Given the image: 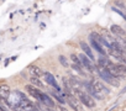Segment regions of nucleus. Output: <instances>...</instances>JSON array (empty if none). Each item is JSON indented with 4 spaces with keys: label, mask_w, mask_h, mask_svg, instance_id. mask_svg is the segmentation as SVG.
<instances>
[{
    "label": "nucleus",
    "mask_w": 126,
    "mask_h": 111,
    "mask_svg": "<svg viewBox=\"0 0 126 111\" xmlns=\"http://www.w3.org/2000/svg\"><path fill=\"white\" fill-rule=\"evenodd\" d=\"M90 86H92L93 91H94L101 100L104 99L105 95H108V94L110 93V90L108 89V86H106L104 83L99 82V80H93V82L90 83Z\"/></svg>",
    "instance_id": "1"
},
{
    "label": "nucleus",
    "mask_w": 126,
    "mask_h": 111,
    "mask_svg": "<svg viewBox=\"0 0 126 111\" xmlns=\"http://www.w3.org/2000/svg\"><path fill=\"white\" fill-rule=\"evenodd\" d=\"M74 91H76V94L78 95V99H79L80 104H83L84 106H87V107H89V109L95 107V100H94L88 93H84V91H82V90H79V89H76Z\"/></svg>",
    "instance_id": "2"
},
{
    "label": "nucleus",
    "mask_w": 126,
    "mask_h": 111,
    "mask_svg": "<svg viewBox=\"0 0 126 111\" xmlns=\"http://www.w3.org/2000/svg\"><path fill=\"white\" fill-rule=\"evenodd\" d=\"M96 70H98V73H99V75H100V78L104 80V82H106L108 84H110V85H112V86H119V84H120V80L119 79H116V78H114L105 68H100V67H98L96 68Z\"/></svg>",
    "instance_id": "3"
},
{
    "label": "nucleus",
    "mask_w": 126,
    "mask_h": 111,
    "mask_svg": "<svg viewBox=\"0 0 126 111\" xmlns=\"http://www.w3.org/2000/svg\"><path fill=\"white\" fill-rule=\"evenodd\" d=\"M109 53L112 56V57H114L115 59H117V61H119L121 64L126 66V52H125L124 49H120V51H117V49L110 48V49H109Z\"/></svg>",
    "instance_id": "4"
},
{
    "label": "nucleus",
    "mask_w": 126,
    "mask_h": 111,
    "mask_svg": "<svg viewBox=\"0 0 126 111\" xmlns=\"http://www.w3.org/2000/svg\"><path fill=\"white\" fill-rule=\"evenodd\" d=\"M66 96H67L68 105H69V106H71L74 111H83V106H82L80 101H78V99H77L74 95L68 94V95H66Z\"/></svg>",
    "instance_id": "5"
},
{
    "label": "nucleus",
    "mask_w": 126,
    "mask_h": 111,
    "mask_svg": "<svg viewBox=\"0 0 126 111\" xmlns=\"http://www.w3.org/2000/svg\"><path fill=\"white\" fill-rule=\"evenodd\" d=\"M78 57H79V61H80V63H82V67H85V68H87L88 70H90V72H93V70L95 69L93 62L87 57L85 54H78Z\"/></svg>",
    "instance_id": "6"
},
{
    "label": "nucleus",
    "mask_w": 126,
    "mask_h": 111,
    "mask_svg": "<svg viewBox=\"0 0 126 111\" xmlns=\"http://www.w3.org/2000/svg\"><path fill=\"white\" fill-rule=\"evenodd\" d=\"M10 86L8 84H1L0 85V99H1L3 101H9V97H10Z\"/></svg>",
    "instance_id": "7"
},
{
    "label": "nucleus",
    "mask_w": 126,
    "mask_h": 111,
    "mask_svg": "<svg viewBox=\"0 0 126 111\" xmlns=\"http://www.w3.org/2000/svg\"><path fill=\"white\" fill-rule=\"evenodd\" d=\"M43 77H45V80H46V83H47L48 85H51L52 88H54L58 93L61 91V86L57 84V82H56L54 77H53L51 73H45V74H43Z\"/></svg>",
    "instance_id": "8"
},
{
    "label": "nucleus",
    "mask_w": 126,
    "mask_h": 111,
    "mask_svg": "<svg viewBox=\"0 0 126 111\" xmlns=\"http://www.w3.org/2000/svg\"><path fill=\"white\" fill-rule=\"evenodd\" d=\"M25 90L29 93V95H31L32 97H35V99H37L38 101H40V99H41V95H42V93L36 88V86H33V85H25Z\"/></svg>",
    "instance_id": "9"
},
{
    "label": "nucleus",
    "mask_w": 126,
    "mask_h": 111,
    "mask_svg": "<svg viewBox=\"0 0 126 111\" xmlns=\"http://www.w3.org/2000/svg\"><path fill=\"white\" fill-rule=\"evenodd\" d=\"M80 48L83 49V52H84V54L87 56V57L93 62L95 58H94V54H93V52H92V48H90V46H88V43H85V42H80Z\"/></svg>",
    "instance_id": "10"
},
{
    "label": "nucleus",
    "mask_w": 126,
    "mask_h": 111,
    "mask_svg": "<svg viewBox=\"0 0 126 111\" xmlns=\"http://www.w3.org/2000/svg\"><path fill=\"white\" fill-rule=\"evenodd\" d=\"M110 30H111V32H112L115 36H117V37H121V38H125V37H126V32H125V30H124L121 26L112 25V26L110 27Z\"/></svg>",
    "instance_id": "11"
},
{
    "label": "nucleus",
    "mask_w": 126,
    "mask_h": 111,
    "mask_svg": "<svg viewBox=\"0 0 126 111\" xmlns=\"http://www.w3.org/2000/svg\"><path fill=\"white\" fill-rule=\"evenodd\" d=\"M29 72H30V74L33 77V78H40V77H43V70L40 68V67H37V66H30L29 67Z\"/></svg>",
    "instance_id": "12"
},
{
    "label": "nucleus",
    "mask_w": 126,
    "mask_h": 111,
    "mask_svg": "<svg viewBox=\"0 0 126 111\" xmlns=\"http://www.w3.org/2000/svg\"><path fill=\"white\" fill-rule=\"evenodd\" d=\"M40 101L43 104V105H46L47 107H54V101L47 95V94H43L42 93V95H41V99H40Z\"/></svg>",
    "instance_id": "13"
},
{
    "label": "nucleus",
    "mask_w": 126,
    "mask_h": 111,
    "mask_svg": "<svg viewBox=\"0 0 126 111\" xmlns=\"http://www.w3.org/2000/svg\"><path fill=\"white\" fill-rule=\"evenodd\" d=\"M90 44H92V47H93V48H94V49H95L98 53H100L101 56H106V52L104 51L103 46H101V44H99L96 41H94L92 37H90Z\"/></svg>",
    "instance_id": "14"
},
{
    "label": "nucleus",
    "mask_w": 126,
    "mask_h": 111,
    "mask_svg": "<svg viewBox=\"0 0 126 111\" xmlns=\"http://www.w3.org/2000/svg\"><path fill=\"white\" fill-rule=\"evenodd\" d=\"M58 61H59V63L64 67V68H68V67H69V63H68V59H67L66 56H63V54L58 56Z\"/></svg>",
    "instance_id": "15"
},
{
    "label": "nucleus",
    "mask_w": 126,
    "mask_h": 111,
    "mask_svg": "<svg viewBox=\"0 0 126 111\" xmlns=\"http://www.w3.org/2000/svg\"><path fill=\"white\" fill-rule=\"evenodd\" d=\"M31 83H32L33 85H36L37 89H43V88H45V85H43V83L40 80V78H33V77H31Z\"/></svg>",
    "instance_id": "16"
},
{
    "label": "nucleus",
    "mask_w": 126,
    "mask_h": 111,
    "mask_svg": "<svg viewBox=\"0 0 126 111\" xmlns=\"http://www.w3.org/2000/svg\"><path fill=\"white\" fill-rule=\"evenodd\" d=\"M63 85H64V88H66V90H67V93L68 94H71V83H69V80L67 79V78H63ZM67 94V95H68Z\"/></svg>",
    "instance_id": "17"
},
{
    "label": "nucleus",
    "mask_w": 126,
    "mask_h": 111,
    "mask_svg": "<svg viewBox=\"0 0 126 111\" xmlns=\"http://www.w3.org/2000/svg\"><path fill=\"white\" fill-rule=\"evenodd\" d=\"M51 94H52V96H53L56 100H58L61 104H64V99H63V96H62V95H59V94H58V93H56V91H52Z\"/></svg>",
    "instance_id": "18"
},
{
    "label": "nucleus",
    "mask_w": 126,
    "mask_h": 111,
    "mask_svg": "<svg viewBox=\"0 0 126 111\" xmlns=\"http://www.w3.org/2000/svg\"><path fill=\"white\" fill-rule=\"evenodd\" d=\"M71 59L73 61V64H76V66H80V67H82V63H80L79 57H78L77 54H71Z\"/></svg>",
    "instance_id": "19"
},
{
    "label": "nucleus",
    "mask_w": 126,
    "mask_h": 111,
    "mask_svg": "<svg viewBox=\"0 0 126 111\" xmlns=\"http://www.w3.org/2000/svg\"><path fill=\"white\" fill-rule=\"evenodd\" d=\"M112 10H114V11H116L117 14H120V15H121V16H122V17H124V19L126 20V15H125V14H124L122 11H120V10H119V9H116V8H112Z\"/></svg>",
    "instance_id": "20"
},
{
    "label": "nucleus",
    "mask_w": 126,
    "mask_h": 111,
    "mask_svg": "<svg viewBox=\"0 0 126 111\" xmlns=\"http://www.w3.org/2000/svg\"><path fill=\"white\" fill-rule=\"evenodd\" d=\"M56 109H57V111H68L66 107H63V106H61V105H57Z\"/></svg>",
    "instance_id": "21"
},
{
    "label": "nucleus",
    "mask_w": 126,
    "mask_h": 111,
    "mask_svg": "<svg viewBox=\"0 0 126 111\" xmlns=\"http://www.w3.org/2000/svg\"><path fill=\"white\" fill-rule=\"evenodd\" d=\"M15 111H24V110H22L21 107H16V109H15Z\"/></svg>",
    "instance_id": "22"
},
{
    "label": "nucleus",
    "mask_w": 126,
    "mask_h": 111,
    "mask_svg": "<svg viewBox=\"0 0 126 111\" xmlns=\"http://www.w3.org/2000/svg\"><path fill=\"white\" fill-rule=\"evenodd\" d=\"M0 111H4V110H3V109H1V107H0Z\"/></svg>",
    "instance_id": "23"
},
{
    "label": "nucleus",
    "mask_w": 126,
    "mask_h": 111,
    "mask_svg": "<svg viewBox=\"0 0 126 111\" xmlns=\"http://www.w3.org/2000/svg\"><path fill=\"white\" fill-rule=\"evenodd\" d=\"M125 32H126V31H125Z\"/></svg>",
    "instance_id": "24"
}]
</instances>
